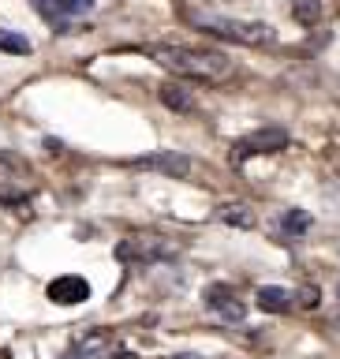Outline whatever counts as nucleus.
Returning <instances> with one entry per match:
<instances>
[{
    "label": "nucleus",
    "mask_w": 340,
    "mask_h": 359,
    "mask_svg": "<svg viewBox=\"0 0 340 359\" xmlns=\"http://www.w3.org/2000/svg\"><path fill=\"white\" fill-rule=\"evenodd\" d=\"M154 64L191 83H221L232 75V60L217 49H191V45H146L142 49Z\"/></svg>",
    "instance_id": "nucleus-1"
},
{
    "label": "nucleus",
    "mask_w": 340,
    "mask_h": 359,
    "mask_svg": "<svg viewBox=\"0 0 340 359\" xmlns=\"http://www.w3.org/2000/svg\"><path fill=\"white\" fill-rule=\"evenodd\" d=\"M184 19L195 30L236 41V45H269L273 41V27L258 22V19H236V15H221V11H206V8H184Z\"/></svg>",
    "instance_id": "nucleus-2"
},
{
    "label": "nucleus",
    "mask_w": 340,
    "mask_h": 359,
    "mask_svg": "<svg viewBox=\"0 0 340 359\" xmlns=\"http://www.w3.org/2000/svg\"><path fill=\"white\" fill-rule=\"evenodd\" d=\"M184 255V240L176 236H165V232H131L116 243V258L123 266H154V262H168V258Z\"/></svg>",
    "instance_id": "nucleus-3"
},
{
    "label": "nucleus",
    "mask_w": 340,
    "mask_h": 359,
    "mask_svg": "<svg viewBox=\"0 0 340 359\" xmlns=\"http://www.w3.org/2000/svg\"><path fill=\"white\" fill-rule=\"evenodd\" d=\"M139 172H157V176H168V180H187L195 161L179 150H157V154H146V157H135L131 161Z\"/></svg>",
    "instance_id": "nucleus-4"
},
{
    "label": "nucleus",
    "mask_w": 340,
    "mask_h": 359,
    "mask_svg": "<svg viewBox=\"0 0 340 359\" xmlns=\"http://www.w3.org/2000/svg\"><path fill=\"white\" fill-rule=\"evenodd\" d=\"M288 146V131L285 128H258L251 135H243L240 142H236V161H247V157H254V154H277V150H285Z\"/></svg>",
    "instance_id": "nucleus-5"
},
{
    "label": "nucleus",
    "mask_w": 340,
    "mask_h": 359,
    "mask_svg": "<svg viewBox=\"0 0 340 359\" xmlns=\"http://www.w3.org/2000/svg\"><path fill=\"white\" fill-rule=\"evenodd\" d=\"M45 296H49L56 307H79V303L90 299V280L79 277V273H64L49 280V288H45Z\"/></svg>",
    "instance_id": "nucleus-6"
},
{
    "label": "nucleus",
    "mask_w": 340,
    "mask_h": 359,
    "mask_svg": "<svg viewBox=\"0 0 340 359\" xmlns=\"http://www.w3.org/2000/svg\"><path fill=\"white\" fill-rule=\"evenodd\" d=\"M202 299H206V307L217 314L221 322H243V318H247V303L236 296L229 285H210Z\"/></svg>",
    "instance_id": "nucleus-7"
},
{
    "label": "nucleus",
    "mask_w": 340,
    "mask_h": 359,
    "mask_svg": "<svg viewBox=\"0 0 340 359\" xmlns=\"http://www.w3.org/2000/svg\"><path fill=\"white\" fill-rule=\"evenodd\" d=\"M112 348V333L109 330H86L72 341V355H90V359H101Z\"/></svg>",
    "instance_id": "nucleus-8"
},
{
    "label": "nucleus",
    "mask_w": 340,
    "mask_h": 359,
    "mask_svg": "<svg viewBox=\"0 0 340 359\" xmlns=\"http://www.w3.org/2000/svg\"><path fill=\"white\" fill-rule=\"evenodd\" d=\"M258 307L269 311V314H288L296 307V292L292 288H277V285H266L258 288Z\"/></svg>",
    "instance_id": "nucleus-9"
},
{
    "label": "nucleus",
    "mask_w": 340,
    "mask_h": 359,
    "mask_svg": "<svg viewBox=\"0 0 340 359\" xmlns=\"http://www.w3.org/2000/svg\"><path fill=\"white\" fill-rule=\"evenodd\" d=\"M157 97H161V105L172 109V112H191L195 109V90L184 86V83H165L161 90H157Z\"/></svg>",
    "instance_id": "nucleus-10"
},
{
    "label": "nucleus",
    "mask_w": 340,
    "mask_h": 359,
    "mask_svg": "<svg viewBox=\"0 0 340 359\" xmlns=\"http://www.w3.org/2000/svg\"><path fill=\"white\" fill-rule=\"evenodd\" d=\"M311 224H314V217L307 210H285L280 221H277V232L285 236V240H299V236L311 232Z\"/></svg>",
    "instance_id": "nucleus-11"
},
{
    "label": "nucleus",
    "mask_w": 340,
    "mask_h": 359,
    "mask_svg": "<svg viewBox=\"0 0 340 359\" xmlns=\"http://www.w3.org/2000/svg\"><path fill=\"white\" fill-rule=\"evenodd\" d=\"M217 221L236 224V229H254V210L247 202H221L217 206Z\"/></svg>",
    "instance_id": "nucleus-12"
},
{
    "label": "nucleus",
    "mask_w": 340,
    "mask_h": 359,
    "mask_svg": "<svg viewBox=\"0 0 340 359\" xmlns=\"http://www.w3.org/2000/svg\"><path fill=\"white\" fill-rule=\"evenodd\" d=\"M53 4H56V19H60V30H64L72 19H79V15H90L97 0H53Z\"/></svg>",
    "instance_id": "nucleus-13"
},
{
    "label": "nucleus",
    "mask_w": 340,
    "mask_h": 359,
    "mask_svg": "<svg viewBox=\"0 0 340 359\" xmlns=\"http://www.w3.org/2000/svg\"><path fill=\"white\" fill-rule=\"evenodd\" d=\"M34 49L30 38H22L15 30H0V53H11V56H27Z\"/></svg>",
    "instance_id": "nucleus-14"
},
{
    "label": "nucleus",
    "mask_w": 340,
    "mask_h": 359,
    "mask_svg": "<svg viewBox=\"0 0 340 359\" xmlns=\"http://www.w3.org/2000/svg\"><path fill=\"white\" fill-rule=\"evenodd\" d=\"M292 11H296V19L307 22V27L322 19V4H318V0H296V8H292Z\"/></svg>",
    "instance_id": "nucleus-15"
},
{
    "label": "nucleus",
    "mask_w": 340,
    "mask_h": 359,
    "mask_svg": "<svg viewBox=\"0 0 340 359\" xmlns=\"http://www.w3.org/2000/svg\"><path fill=\"white\" fill-rule=\"evenodd\" d=\"M30 4H34V11H38L41 19H49L53 27H60V19H56V4H53V0H30Z\"/></svg>",
    "instance_id": "nucleus-16"
},
{
    "label": "nucleus",
    "mask_w": 340,
    "mask_h": 359,
    "mask_svg": "<svg viewBox=\"0 0 340 359\" xmlns=\"http://www.w3.org/2000/svg\"><path fill=\"white\" fill-rule=\"evenodd\" d=\"M172 359H202V355H172Z\"/></svg>",
    "instance_id": "nucleus-17"
},
{
    "label": "nucleus",
    "mask_w": 340,
    "mask_h": 359,
    "mask_svg": "<svg viewBox=\"0 0 340 359\" xmlns=\"http://www.w3.org/2000/svg\"><path fill=\"white\" fill-rule=\"evenodd\" d=\"M336 296H340V288H336Z\"/></svg>",
    "instance_id": "nucleus-18"
}]
</instances>
